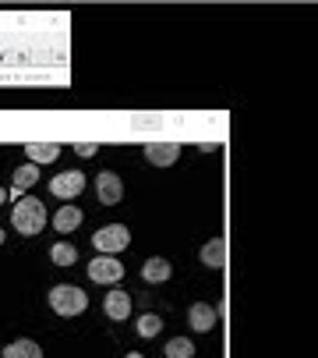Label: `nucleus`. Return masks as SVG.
<instances>
[{"instance_id": "4", "label": "nucleus", "mask_w": 318, "mask_h": 358, "mask_svg": "<svg viewBox=\"0 0 318 358\" xmlns=\"http://www.w3.org/2000/svg\"><path fill=\"white\" fill-rule=\"evenodd\" d=\"M121 277H124V263L117 259V255H96V259L89 263V280L92 284L114 287V284H121Z\"/></svg>"}, {"instance_id": "1", "label": "nucleus", "mask_w": 318, "mask_h": 358, "mask_svg": "<svg viewBox=\"0 0 318 358\" xmlns=\"http://www.w3.org/2000/svg\"><path fill=\"white\" fill-rule=\"evenodd\" d=\"M11 224H15L18 234H29V238H32V234H39V231L46 227V206H43L36 195H25V199L15 202Z\"/></svg>"}, {"instance_id": "14", "label": "nucleus", "mask_w": 318, "mask_h": 358, "mask_svg": "<svg viewBox=\"0 0 318 358\" xmlns=\"http://www.w3.org/2000/svg\"><path fill=\"white\" fill-rule=\"evenodd\" d=\"M53 227H57L61 234H71L82 227V210L78 206H61L57 213H53Z\"/></svg>"}, {"instance_id": "9", "label": "nucleus", "mask_w": 318, "mask_h": 358, "mask_svg": "<svg viewBox=\"0 0 318 358\" xmlns=\"http://www.w3.org/2000/svg\"><path fill=\"white\" fill-rule=\"evenodd\" d=\"M36 181H39V167H36V164H25V167H18V171H15V181H11L8 195L18 202V199H25V192H29Z\"/></svg>"}, {"instance_id": "12", "label": "nucleus", "mask_w": 318, "mask_h": 358, "mask_svg": "<svg viewBox=\"0 0 318 358\" xmlns=\"http://www.w3.org/2000/svg\"><path fill=\"white\" fill-rule=\"evenodd\" d=\"M25 157L32 164H53V160L61 157V145L57 142H29L25 145Z\"/></svg>"}, {"instance_id": "13", "label": "nucleus", "mask_w": 318, "mask_h": 358, "mask_svg": "<svg viewBox=\"0 0 318 358\" xmlns=\"http://www.w3.org/2000/svg\"><path fill=\"white\" fill-rule=\"evenodd\" d=\"M202 263L205 266H212V270H220V266H227V241L223 238H216V241H209V245H202Z\"/></svg>"}, {"instance_id": "20", "label": "nucleus", "mask_w": 318, "mask_h": 358, "mask_svg": "<svg viewBox=\"0 0 318 358\" xmlns=\"http://www.w3.org/2000/svg\"><path fill=\"white\" fill-rule=\"evenodd\" d=\"M4 202H8V188H0V206H4Z\"/></svg>"}, {"instance_id": "18", "label": "nucleus", "mask_w": 318, "mask_h": 358, "mask_svg": "<svg viewBox=\"0 0 318 358\" xmlns=\"http://www.w3.org/2000/svg\"><path fill=\"white\" fill-rule=\"evenodd\" d=\"M167 358H195V344L188 337H174L167 341Z\"/></svg>"}, {"instance_id": "11", "label": "nucleus", "mask_w": 318, "mask_h": 358, "mask_svg": "<svg viewBox=\"0 0 318 358\" xmlns=\"http://www.w3.org/2000/svg\"><path fill=\"white\" fill-rule=\"evenodd\" d=\"M170 273H174V266H170V259H163V255H152V259H145V266H142L145 284H163V280H170Z\"/></svg>"}, {"instance_id": "16", "label": "nucleus", "mask_w": 318, "mask_h": 358, "mask_svg": "<svg viewBox=\"0 0 318 358\" xmlns=\"http://www.w3.org/2000/svg\"><path fill=\"white\" fill-rule=\"evenodd\" d=\"M50 259L57 263V266H71V263L78 259V248L68 245V241H61V245H53V248H50Z\"/></svg>"}, {"instance_id": "21", "label": "nucleus", "mask_w": 318, "mask_h": 358, "mask_svg": "<svg viewBox=\"0 0 318 358\" xmlns=\"http://www.w3.org/2000/svg\"><path fill=\"white\" fill-rule=\"evenodd\" d=\"M124 358H145V355H138V351H131V355H124Z\"/></svg>"}, {"instance_id": "5", "label": "nucleus", "mask_w": 318, "mask_h": 358, "mask_svg": "<svg viewBox=\"0 0 318 358\" xmlns=\"http://www.w3.org/2000/svg\"><path fill=\"white\" fill-rule=\"evenodd\" d=\"M50 192L57 195V199H78L82 192H85V174L82 171H64V174H57L50 181Z\"/></svg>"}, {"instance_id": "22", "label": "nucleus", "mask_w": 318, "mask_h": 358, "mask_svg": "<svg viewBox=\"0 0 318 358\" xmlns=\"http://www.w3.org/2000/svg\"><path fill=\"white\" fill-rule=\"evenodd\" d=\"M0 245H4V231H0Z\"/></svg>"}, {"instance_id": "10", "label": "nucleus", "mask_w": 318, "mask_h": 358, "mask_svg": "<svg viewBox=\"0 0 318 358\" xmlns=\"http://www.w3.org/2000/svg\"><path fill=\"white\" fill-rule=\"evenodd\" d=\"M103 313L110 316V320H117V323H124L131 316V298L124 291H110V294L103 298Z\"/></svg>"}, {"instance_id": "17", "label": "nucleus", "mask_w": 318, "mask_h": 358, "mask_svg": "<svg viewBox=\"0 0 318 358\" xmlns=\"http://www.w3.org/2000/svg\"><path fill=\"white\" fill-rule=\"evenodd\" d=\"M135 330H138V337H156L159 330H163V320H159L156 313H145V316H138V323H135Z\"/></svg>"}, {"instance_id": "6", "label": "nucleus", "mask_w": 318, "mask_h": 358, "mask_svg": "<svg viewBox=\"0 0 318 358\" xmlns=\"http://www.w3.org/2000/svg\"><path fill=\"white\" fill-rule=\"evenodd\" d=\"M96 195H99L103 206H117L124 199V181L114 171H103V174H96Z\"/></svg>"}, {"instance_id": "19", "label": "nucleus", "mask_w": 318, "mask_h": 358, "mask_svg": "<svg viewBox=\"0 0 318 358\" xmlns=\"http://www.w3.org/2000/svg\"><path fill=\"white\" fill-rule=\"evenodd\" d=\"M75 152H78V157H96L99 145L96 142H75Z\"/></svg>"}, {"instance_id": "8", "label": "nucleus", "mask_w": 318, "mask_h": 358, "mask_svg": "<svg viewBox=\"0 0 318 358\" xmlns=\"http://www.w3.org/2000/svg\"><path fill=\"white\" fill-rule=\"evenodd\" d=\"M188 323H191V330H198V334H209V330H216V323H220V313L212 309L209 301H195L191 309H188Z\"/></svg>"}, {"instance_id": "7", "label": "nucleus", "mask_w": 318, "mask_h": 358, "mask_svg": "<svg viewBox=\"0 0 318 358\" xmlns=\"http://www.w3.org/2000/svg\"><path fill=\"white\" fill-rule=\"evenodd\" d=\"M145 160L156 167H174L181 160V145L177 142H149L145 145Z\"/></svg>"}, {"instance_id": "3", "label": "nucleus", "mask_w": 318, "mask_h": 358, "mask_svg": "<svg viewBox=\"0 0 318 358\" xmlns=\"http://www.w3.org/2000/svg\"><path fill=\"white\" fill-rule=\"evenodd\" d=\"M131 245V231L124 227V224H106V227H99L96 234H92V248L99 252V255H117V252H124Z\"/></svg>"}, {"instance_id": "2", "label": "nucleus", "mask_w": 318, "mask_h": 358, "mask_svg": "<svg viewBox=\"0 0 318 358\" xmlns=\"http://www.w3.org/2000/svg\"><path fill=\"white\" fill-rule=\"evenodd\" d=\"M50 309L57 313V316H64V320L82 316L89 309V294L82 287H75V284H57V287L50 291Z\"/></svg>"}, {"instance_id": "15", "label": "nucleus", "mask_w": 318, "mask_h": 358, "mask_svg": "<svg viewBox=\"0 0 318 358\" xmlns=\"http://www.w3.org/2000/svg\"><path fill=\"white\" fill-rule=\"evenodd\" d=\"M4 358H43V348H39L36 341L22 337V341H11V344L4 348Z\"/></svg>"}]
</instances>
